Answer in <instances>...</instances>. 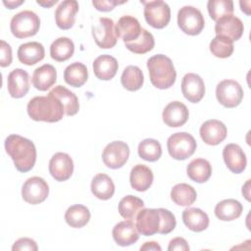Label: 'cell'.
I'll use <instances>...</instances> for the list:
<instances>
[{"instance_id":"obj_1","label":"cell","mask_w":251,"mask_h":251,"mask_svg":"<svg viewBox=\"0 0 251 251\" xmlns=\"http://www.w3.org/2000/svg\"><path fill=\"white\" fill-rule=\"evenodd\" d=\"M5 149L21 173L30 171L36 161V148L32 141L18 134H11L5 140Z\"/></svg>"},{"instance_id":"obj_2","label":"cell","mask_w":251,"mask_h":251,"mask_svg":"<svg viewBox=\"0 0 251 251\" xmlns=\"http://www.w3.org/2000/svg\"><path fill=\"white\" fill-rule=\"evenodd\" d=\"M27 114L36 122L56 123L63 119L65 114L61 101L50 92L47 96H35L27 103Z\"/></svg>"},{"instance_id":"obj_3","label":"cell","mask_w":251,"mask_h":251,"mask_svg":"<svg viewBox=\"0 0 251 251\" xmlns=\"http://www.w3.org/2000/svg\"><path fill=\"white\" fill-rule=\"evenodd\" d=\"M151 83L159 89H168L176 81V72L172 60L163 55L157 54L150 57L147 61Z\"/></svg>"},{"instance_id":"obj_4","label":"cell","mask_w":251,"mask_h":251,"mask_svg":"<svg viewBox=\"0 0 251 251\" xmlns=\"http://www.w3.org/2000/svg\"><path fill=\"white\" fill-rule=\"evenodd\" d=\"M40 27L39 17L32 11L25 10L13 16L10 28L17 38H26L35 35Z\"/></svg>"},{"instance_id":"obj_5","label":"cell","mask_w":251,"mask_h":251,"mask_svg":"<svg viewBox=\"0 0 251 251\" xmlns=\"http://www.w3.org/2000/svg\"><path fill=\"white\" fill-rule=\"evenodd\" d=\"M196 140L185 131L176 132L167 140L169 154L176 160H185L193 155L196 150Z\"/></svg>"},{"instance_id":"obj_6","label":"cell","mask_w":251,"mask_h":251,"mask_svg":"<svg viewBox=\"0 0 251 251\" xmlns=\"http://www.w3.org/2000/svg\"><path fill=\"white\" fill-rule=\"evenodd\" d=\"M144 5V18L149 25L154 28H164L171 20L170 6L161 0L141 1Z\"/></svg>"},{"instance_id":"obj_7","label":"cell","mask_w":251,"mask_h":251,"mask_svg":"<svg viewBox=\"0 0 251 251\" xmlns=\"http://www.w3.org/2000/svg\"><path fill=\"white\" fill-rule=\"evenodd\" d=\"M177 25L188 35L199 34L205 25L202 13L193 6H184L177 13Z\"/></svg>"},{"instance_id":"obj_8","label":"cell","mask_w":251,"mask_h":251,"mask_svg":"<svg viewBox=\"0 0 251 251\" xmlns=\"http://www.w3.org/2000/svg\"><path fill=\"white\" fill-rule=\"evenodd\" d=\"M243 89L241 85L233 79H224L218 83L216 97L221 105L226 108L238 106L243 99Z\"/></svg>"},{"instance_id":"obj_9","label":"cell","mask_w":251,"mask_h":251,"mask_svg":"<svg viewBox=\"0 0 251 251\" xmlns=\"http://www.w3.org/2000/svg\"><path fill=\"white\" fill-rule=\"evenodd\" d=\"M92 35L100 48H113L118 40L114 21L110 18H99L97 23L92 25Z\"/></svg>"},{"instance_id":"obj_10","label":"cell","mask_w":251,"mask_h":251,"mask_svg":"<svg viewBox=\"0 0 251 251\" xmlns=\"http://www.w3.org/2000/svg\"><path fill=\"white\" fill-rule=\"evenodd\" d=\"M129 157V147L124 141H113L106 145L102 152V160L110 169H120Z\"/></svg>"},{"instance_id":"obj_11","label":"cell","mask_w":251,"mask_h":251,"mask_svg":"<svg viewBox=\"0 0 251 251\" xmlns=\"http://www.w3.org/2000/svg\"><path fill=\"white\" fill-rule=\"evenodd\" d=\"M49 194V186L47 182L39 176H31L27 178L22 187L23 199L31 205L42 203Z\"/></svg>"},{"instance_id":"obj_12","label":"cell","mask_w":251,"mask_h":251,"mask_svg":"<svg viewBox=\"0 0 251 251\" xmlns=\"http://www.w3.org/2000/svg\"><path fill=\"white\" fill-rule=\"evenodd\" d=\"M136 228L144 236L159 233L162 226V215L160 209H142L136 216Z\"/></svg>"},{"instance_id":"obj_13","label":"cell","mask_w":251,"mask_h":251,"mask_svg":"<svg viewBox=\"0 0 251 251\" xmlns=\"http://www.w3.org/2000/svg\"><path fill=\"white\" fill-rule=\"evenodd\" d=\"M74 172V162L71 156L58 152L49 161V173L57 181L68 180Z\"/></svg>"},{"instance_id":"obj_14","label":"cell","mask_w":251,"mask_h":251,"mask_svg":"<svg viewBox=\"0 0 251 251\" xmlns=\"http://www.w3.org/2000/svg\"><path fill=\"white\" fill-rule=\"evenodd\" d=\"M244 30L242 21L233 16H226L219 19L215 25V32L217 35H221L230 39L232 42L238 40Z\"/></svg>"},{"instance_id":"obj_15","label":"cell","mask_w":251,"mask_h":251,"mask_svg":"<svg viewBox=\"0 0 251 251\" xmlns=\"http://www.w3.org/2000/svg\"><path fill=\"white\" fill-rule=\"evenodd\" d=\"M181 92L191 103H198L205 95V83L196 74L188 73L181 79Z\"/></svg>"},{"instance_id":"obj_16","label":"cell","mask_w":251,"mask_h":251,"mask_svg":"<svg viewBox=\"0 0 251 251\" xmlns=\"http://www.w3.org/2000/svg\"><path fill=\"white\" fill-rule=\"evenodd\" d=\"M200 136L208 145H218L225 140L227 134L226 126L219 120H208L200 127Z\"/></svg>"},{"instance_id":"obj_17","label":"cell","mask_w":251,"mask_h":251,"mask_svg":"<svg viewBox=\"0 0 251 251\" xmlns=\"http://www.w3.org/2000/svg\"><path fill=\"white\" fill-rule=\"evenodd\" d=\"M78 8V3L75 0H65L61 2L55 11V22L57 26L61 29H70L73 27Z\"/></svg>"},{"instance_id":"obj_18","label":"cell","mask_w":251,"mask_h":251,"mask_svg":"<svg viewBox=\"0 0 251 251\" xmlns=\"http://www.w3.org/2000/svg\"><path fill=\"white\" fill-rule=\"evenodd\" d=\"M189 117L187 107L179 102L173 101L169 103L163 110L162 118L164 123L171 127H178L183 126Z\"/></svg>"},{"instance_id":"obj_19","label":"cell","mask_w":251,"mask_h":251,"mask_svg":"<svg viewBox=\"0 0 251 251\" xmlns=\"http://www.w3.org/2000/svg\"><path fill=\"white\" fill-rule=\"evenodd\" d=\"M8 92L13 98H22L29 90V75L23 69H15L8 75Z\"/></svg>"},{"instance_id":"obj_20","label":"cell","mask_w":251,"mask_h":251,"mask_svg":"<svg viewBox=\"0 0 251 251\" xmlns=\"http://www.w3.org/2000/svg\"><path fill=\"white\" fill-rule=\"evenodd\" d=\"M223 157L227 169L230 172L234 174H240L245 170L247 160L245 153L239 145L235 143H229L226 145L223 150Z\"/></svg>"},{"instance_id":"obj_21","label":"cell","mask_w":251,"mask_h":251,"mask_svg":"<svg viewBox=\"0 0 251 251\" xmlns=\"http://www.w3.org/2000/svg\"><path fill=\"white\" fill-rule=\"evenodd\" d=\"M141 29L142 27L138 20L128 15L120 18L115 25L117 36L122 38L125 43L137 39L141 33Z\"/></svg>"},{"instance_id":"obj_22","label":"cell","mask_w":251,"mask_h":251,"mask_svg":"<svg viewBox=\"0 0 251 251\" xmlns=\"http://www.w3.org/2000/svg\"><path fill=\"white\" fill-rule=\"evenodd\" d=\"M138 233L135 224L129 220L118 223L112 231L115 242L120 246H129L135 243L139 238Z\"/></svg>"},{"instance_id":"obj_23","label":"cell","mask_w":251,"mask_h":251,"mask_svg":"<svg viewBox=\"0 0 251 251\" xmlns=\"http://www.w3.org/2000/svg\"><path fill=\"white\" fill-rule=\"evenodd\" d=\"M17 55L21 63L26 66H32L40 62L44 58L45 50L41 43L31 41L21 44L18 49Z\"/></svg>"},{"instance_id":"obj_24","label":"cell","mask_w":251,"mask_h":251,"mask_svg":"<svg viewBox=\"0 0 251 251\" xmlns=\"http://www.w3.org/2000/svg\"><path fill=\"white\" fill-rule=\"evenodd\" d=\"M56 80L57 71L55 67L50 64H45L35 69L31 77L32 85L40 91L48 90L52 85L55 84Z\"/></svg>"},{"instance_id":"obj_25","label":"cell","mask_w":251,"mask_h":251,"mask_svg":"<svg viewBox=\"0 0 251 251\" xmlns=\"http://www.w3.org/2000/svg\"><path fill=\"white\" fill-rule=\"evenodd\" d=\"M93 72L97 78L101 80L112 79L118 72V62L111 55H101L93 62Z\"/></svg>"},{"instance_id":"obj_26","label":"cell","mask_w":251,"mask_h":251,"mask_svg":"<svg viewBox=\"0 0 251 251\" xmlns=\"http://www.w3.org/2000/svg\"><path fill=\"white\" fill-rule=\"evenodd\" d=\"M153 173L145 165L138 164L134 166L130 171L129 181L133 189L139 192L146 191L153 182Z\"/></svg>"},{"instance_id":"obj_27","label":"cell","mask_w":251,"mask_h":251,"mask_svg":"<svg viewBox=\"0 0 251 251\" xmlns=\"http://www.w3.org/2000/svg\"><path fill=\"white\" fill-rule=\"evenodd\" d=\"M182 221L185 226L195 232L205 230L209 226L208 215L199 208H187L182 212Z\"/></svg>"},{"instance_id":"obj_28","label":"cell","mask_w":251,"mask_h":251,"mask_svg":"<svg viewBox=\"0 0 251 251\" xmlns=\"http://www.w3.org/2000/svg\"><path fill=\"white\" fill-rule=\"evenodd\" d=\"M242 211V204L235 199H225L215 207L216 217L224 222H230L239 218Z\"/></svg>"},{"instance_id":"obj_29","label":"cell","mask_w":251,"mask_h":251,"mask_svg":"<svg viewBox=\"0 0 251 251\" xmlns=\"http://www.w3.org/2000/svg\"><path fill=\"white\" fill-rule=\"evenodd\" d=\"M56 98H58L64 106L65 114L67 116H74L79 110V103L76 95L63 85H57L49 91Z\"/></svg>"},{"instance_id":"obj_30","label":"cell","mask_w":251,"mask_h":251,"mask_svg":"<svg viewBox=\"0 0 251 251\" xmlns=\"http://www.w3.org/2000/svg\"><path fill=\"white\" fill-rule=\"evenodd\" d=\"M186 173L191 180L197 183H203L210 178L212 175V166L206 159H193L187 165Z\"/></svg>"},{"instance_id":"obj_31","label":"cell","mask_w":251,"mask_h":251,"mask_svg":"<svg viewBox=\"0 0 251 251\" xmlns=\"http://www.w3.org/2000/svg\"><path fill=\"white\" fill-rule=\"evenodd\" d=\"M90 188L93 195L101 200H108L115 193V184L106 174L96 175L92 178Z\"/></svg>"},{"instance_id":"obj_32","label":"cell","mask_w":251,"mask_h":251,"mask_svg":"<svg viewBox=\"0 0 251 251\" xmlns=\"http://www.w3.org/2000/svg\"><path fill=\"white\" fill-rule=\"evenodd\" d=\"M87 78V68L80 62L72 63L64 71V79L71 86L80 87L86 82Z\"/></svg>"},{"instance_id":"obj_33","label":"cell","mask_w":251,"mask_h":251,"mask_svg":"<svg viewBox=\"0 0 251 251\" xmlns=\"http://www.w3.org/2000/svg\"><path fill=\"white\" fill-rule=\"evenodd\" d=\"M75 52V44L69 37H59L50 46V56L57 62L69 60Z\"/></svg>"},{"instance_id":"obj_34","label":"cell","mask_w":251,"mask_h":251,"mask_svg":"<svg viewBox=\"0 0 251 251\" xmlns=\"http://www.w3.org/2000/svg\"><path fill=\"white\" fill-rule=\"evenodd\" d=\"M90 220V212L88 208L83 205L75 204L68 208L65 213L66 223L75 228L84 226Z\"/></svg>"},{"instance_id":"obj_35","label":"cell","mask_w":251,"mask_h":251,"mask_svg":"<svg viewBox=\"0 0 251 251\" xmlns=\"http://www.w3.org/2000/svg\"><path fill=\"white\" fill-rule=\"evenodd\" d=\"M196 196V190L187 183H177L171 190V198L178 206L188 207L192 205Z\"/></svg>"},{"instance_id":"obj_36","label":"cell","mask_w":251,"mask_h":251,"mask_svg":"<svg viewBox=\"0 0 251 251\" xmlns=\"http://www.w3.org/2000/svg\"><path fill=\"white\" fill-rule=\"evenodd\" d=\"M144 208V202L133 195H126L121 199L119 203V213L120 215L129 221H134L137 214Z\"/></svg>"},{"instance_id":"obj_37","label":"cell","mask_w":251,"mask_h":251,"mask_svg":"<svg viewBox=\"0 0 251 251\" xmlns=\"http://www.w3.org/2000/svg\"><path fill=\"white\" fill-rule=\"evenodd\" d=\"M122 85L128 91H136L144 82L142 71L136 66H127L121 76Z\"/></svg>"},{"instance_id":"obj_38","label":"cell","mask_w":251,"mask_h":251,"mask_svg":"<svg viewBox=\"0 0 251 251\" xmlns=\"http://www.w3.org/2000/svg\"><path fill=\"white\" fill-rule=\"evenodd\" d=\"M126 47L135 54H145L154 48L155 40L154 36L147 29L142 28L141 33L134 41L125 43Z\"/></svg>"},{"instance_id":"obj_39","label":"cell","mask_w":251,"mask_h":251,"mask_svg":"<svg viewBox=\"0 0 251 251\" xmlns=\"http://www.w3.org/2000/svg\"><path fill=\"white\" fill-rule=\"evenodd\" d=\"M138 155L145 161L156 162L162 155V147L158 140L146 138L138 144Z\"/></svg>"},{"instance_id":"obj_40","label":"cell","mask_w":251,"mask_h":251,"mask_svg":"<svg viewBox=\"0 0 251 251\" xmlns=\"http://www.w3.org/2000/svg\"><path fill=\"white\" fill-rule=\"evenodd\" d=\"M209 16L217 22L219 19L230 16L233 13V2L231 0H210L207 3Z\"/></svg>"},{"instance_id":"obj_41","label":"cell","mask_w":251,"mask_h":251,"mask_svg":"<svg viewBox=\"0 0 251 251\" xmlns=\"http://www.w3.org/2000/svg\"><path fill=\"white\" fill-rule=\"evenodd\" d=\"M210 51L218 58H228L233 53V42L226 37L216 35L210 42Z\"/></svg>"},{"instance_id":"obj_42","label":"cell","mask_w":251,"mask_h":251,"mask_svg":"<svg viewBox=\"0 0 251 251\" xmlns=\"http://www.w3.org/2000/svg\"><path fill=\"white\" fill-rule=\"evenodd\" d=\"M159 209L162 215V226L159 230V233L168 234L172 232L176 227V217L172 212H170L167 209H164V208H159Z\"/></svg>"},{"instance_id":"obj_43","label":"cell","mask_w":251,"mask_h":251,"mask_svg":"<svg viewBox=\"0 0 251 251\" xmlns=\"http://www.w3.org/2000/svg\"><path fill=\"white\" fill-rule=\"evenodd\" d=\"M38 249L36 242L28 237H22L18 239L14 245L12 246L13 251H20V250H31L36 251Z\"/></svg>"},{"instance_id":"obj_44","label":"cell","mask_w":251,"mask_h":251,"mask_svg":"<svg viewBox=\"0 0 251 251\" xmlns=\"http://www.w3.org/2000/svg\"><path fill=\"white\" fill-rule=\"evenodd\" d=\"M0 51H1V59L0 66L5 68L11 65L12 63V48L11 46L4 40L0 41Z\"/></svg>"},{"instance_id":"obj_45","label":"cell","mask_w":251,"mask_h":251,"mask_svg":"<svg viewBox=\"0 0 251 251\" xmlns=\"http://www.w3.org/2000/svg\"><path fill=\"white\" fill-rule=\"evenodd\" d=\"M126 1H117V0H100V1H92V5L98 10L102 12H109L112 11L115 6L124 4Z\"/></svg>"},{"instance_id":"obj_46","label":"cell","mask_w":251,"mask_h":251,"mask_svg":"<svg viewBox=\"0 0 251 251\" xmlns=\"http://www.w3.org/2000/svg\"><path fill=\"white\" fill-rule=\"evenodd\" d=\"M169 251H175V250H179V251H188L189 250V245L187 241L182 238V237H175L173 238L168 246Z\"/></svg>"},{"instance_id":"obj_47","label":"cell","mask_w":251,"mask_h":251,"mask_svg":"<svg viewBox=\"0 0 251 251\" xmlns=\"http://www.w3.org/2000/svg\"><path fill=\"white\" fill-rule=\"evenodd\" d=\"M144 251V250H153V251H161L162 248L161 246L155 242V241H150V242H145L141 247H140V251Z\"/></svg>"},{"instance_id":"obj_48","label":"cell","mask_w":251,"mask_h":251,"mask_svg":"<svg viewBox=\"0 0 251 251\" xmlns=\"http://www.w3.org/2000/svg\"><path fill=\"white\" fill-rule=\"evenodd\" d=\"M25 2V0H19V1H3V4L8 8V9H15L18 6L22 5Z\"/></svg>"},{"instance_id":"obj_49","label":"cell","mask_w":251,"mask_h":251,"mask_svg":"<svg viewBox=\"0 0 251 251\" xmlns=\"http://www.w3.org/2000/svg\"><path fill=\"white\" fill-rule=\"evenodd\" d=\"M239 5L241 7V11L244 12L247 16L250 15V1L244 2V1H240Z\"/></svg>"},{"instance_id":"obj_50","label":"cell","mask_w":251,"mask_h":251,"mask_svg":"<svg viewBox=\"0 0 251 251\" xmlns=\"http://www.w3.org/2000/svg\"><path fill=\"white\" fill-rule=\"evenodd\" d=\"M57 2H58L57 0H53V1H39V0H37L36 1V3L38 5H40V6L44 7V8H49V7L53 6L54 4H56Z\"/></svg>"}]
</instances>
